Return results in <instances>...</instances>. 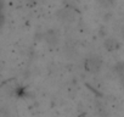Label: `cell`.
Instances as JSON below:
<instances>
[{
  "mask_svg": "<svg viewBox=\"0 0 124 117\" xmlns=\"http://www.w3.org/2000/svg\"><path fill=\"white\" fill-rule=\"evenodd\" d=\"M105 45H106V48H107L108 50H114V49L118 46V43H117L114 39L109 38V39H107V40L105 42Z\"/></svg>",
  "mask_w": 124,
  "mask_h": 117,
  "instance_id": "obj_4",
  "label": "cell"
},
{
  "mask_svg": "<svg viewBox=\"0 0 124 117\" xmlns=\"http://www.w3.org/2000/svg\"><path fill=\"white\" fill-rule=\"evenodd\" d=\"M56 16L58 18V21L63 25H72L78 20V14L74 9L71 8H63V9H60L56 12Z\"/></svg>",
  "mask_w": 124,
  "mask_h": 117,
  "instance_id": "obj_1",
  "label": "cell"
},
{
  "mask_svg": "<svg viewBox=\"0 0 124 117\" xmlns=\"http://www.w3.org/2000/svg\"><path fill=\"white\" fill-rule=\"evenodd\" d=\"M4 23V15H3V8H1V4H0V27L3 26Z\"/></svg>",
  "mask_w": 124,
  "mask_h": 117,
  "instance_id": "obj_6",
  "label": "cell"
},
{
  "mask_svg": "<svg viewBox=\"0 0 124 117\" xmlns=\"http://www.w3.org/2000/svg\"><path fill=\"white\" fill-rule=\"evenodd\" d=\"M102 67V58L97 55H91L85 58L84 68L89 73H97Z\"/></svg>",
  "mask_w": 124,
  "mask_h": 117,
  "instance_id": "obj_2",
  "label": "cell"
},
{
  "mask_svg": "<svg viewBox=\"0 0 124 117\" xmlns=\"http://www.w3.org/2000/svg\"><path fill=\"white\" fill-rule=\"evenodd\" d=\"M99 3L103 8H111L114 4V0H99Z\"/></svg>",
  "mask_w": 124,
  "mask_h": 117,
  "instance_id": "obj_5",
  "label": "cell"
},
{
  "mask_svg": "<svg viewBox=\"0 0 124 117\" xmlns=\"http://www.w3.org/2000/svg\"><path fill=\"white\" fill-rule=\"evenodd\" d=\"M44 40H45V43L49 45V46H57L58 45V43H60V38H61V35H60V32H57L56 29H49V31H46L45 33H44Z\"/></svg>",
  "mask_w": 124,
  "mask_h": 117,
  "instance_id": "obj_3",
  "label": "cell"
}]
</instances>
